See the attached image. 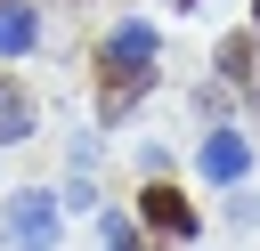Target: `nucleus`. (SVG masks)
Segmentation results:
<instances>
[{
  "label": "nucleus",
  "instance_id": "nucleus-1",
  "mask_svg": "<svg viewBox=\"0 0 260 251\" xmlns=\"http://www.w3.org/2000/svg\"><path fill=\"white\" fill-rule=\"evenodd\" d=\"M154 49H162V32H154L146 16H122V24L106 32V49H98V81H106L98 121H122V113L154 89Z\"/></svg>",
  "mask_w": 260,
  "mask_h": 251
},
{
  "label": "nucleus",
  "instance_id": "nucleus-2",
  "mask_svg": "<svg viewBox=\"0 0 260 251\" xmlns=\"http://www.w3.org/2000/svg\"><path fill=\"white\" fill-rule=\"evenodd\" d=\"M57 235H65V202L49 186H16L0 202V251H57Z\"/></svg>",
  "mask_w": 260,
  "mask_h": 251
},
{
  "label": "nucleus",
  "instance_id": "nucleus-3",
  "mask_svg": "<svg viewBox=\"0 0 260 251\" xmlns=\"http://www.w3.org/2000/svg\"><path fill=\"white\" fill-rule=\"evenodd\" d=\"M195 178L203 186H244L252 178V130H203V146H195Z\"/></svg>",
  "mask_w": 260,
  "mask_h": 251
},
{
  "label": "nucleus",
  "instance_id": "nucleus-4",
  "mask_svg": "<svg viewBox=\"0 0 260 251\" xmlns=\"http://www.w3.org/2000/svg\"><path fill=\"white\" fill-rule=\"evenodd\" d=\"M138 219H146V235H162V243H195V227H203L195 202H187L171 178H154V186L138 194Z\"/></svg>",
  "mask_w": 260,
  "mask_h": 251
},
{
  "label": "nucleus",
  "instance_id": "nucleus-5",
  "mask_svg": "<svg viewBox=\"0 0 260 251\" xmlns=\"http://www.w3.org/2000/svg\"><path fill=\"white\" fill-rule=\"evenodd\" d=\"M252 57H260V32H228L211 65H219V81H228V89H252V81H260V65H252Z\"/></svg>",
  "mask_w": 260,
  "mask_h": 251
},
{
  "label": "nucleus",
  "instance_id": "nucleus-6",
  "mask_svg": "<svg viewBox=\"0 0 260 251\" xmlns=\"http://www.w3.org/2000/svg\"><path fill=\"white\" fill-rule=\"evenodd\" d=\"M32 40H41V8H32V0H0V65L24 57Z\"/></svg>",
  "mask_w": 260,
  "mask_h": 251
},
{
  "label": "nucleus",
  "instance_id": "nucleus-7",
  "mask_svg": "<svg viewBox=\"0 0 260 251\" xmlns=\"http://www.w3.org/2000/svg\"><path fill=\"white\" fill-rule=\"evenodd\" d=\"M24 138H32V89L0 81V146H24Z\"/></svg>",
  "mask_w": 260,
  "mask_h": 251
},
{
  "label": "nucleus",
  "instance_id": "nucleus-8",
  "mask_svg": "<svg viewBox=\"0 0 260 251\" xmlns=\"http://www.w3.org/2000/svg\"><path fill=\"white\" fill-rule=\"evenodd\" d=\"M98 235H106V251H154V235H146V227H130V211H106V219H98Z\"/></svg>",
  "mask_w": 260,
  "mask_h": 251
},
{
  "label": "nucleus",
  "instance_id": "nucleus-9",
  "mask_svg": "<svg viewBox=\"0 0 260 251\" xmlns=\"http://www.w3.org/2000/svg\"><path fill=\"white\" fill-rule=\"evenodd\" d=\"M195 113H203V121H219V113H228V81H219V73L195 89Z\"/></svg>",
  "mask_w": 260,
  "mask_h": 251
},
{
  "label": "nucleus",
  "instance_id": "nucleus-10",
  "mask_svg": "<svg viewBox=\"0 0 260 251\" xmlns=\"http://www.w3.org/2000/svg\"><path fill=\"white\" fill-rule=\"evenodd\" d=\"M252 32H260V0H252Z\"/></svg>",
  "mask_w": 260,
  "mask_h": 251
}]
</instances>
